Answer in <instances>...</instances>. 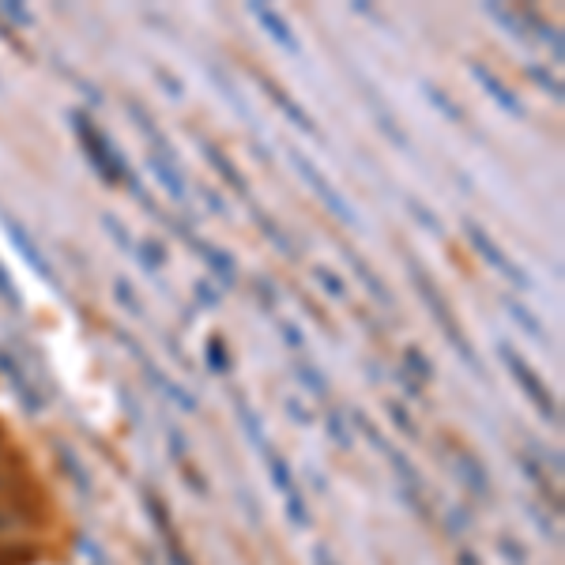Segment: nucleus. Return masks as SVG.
Returning <instances> with one entry per match:
<instances>
[{
  "label": "nucleus",
  "instance_id": "obj_20",
  "mask_svg": "<svg viewBox=\"0 0 565 565\" xmlns=\"http://www.w3.org/2000/svg\"><path fill=\"white\" fill-rule=\"evenodd\" d=\"M57 456H61V467L72 475L76 490H80V494H90V475H87V467L80 464V456H76L68 445H57Z\"/></svg>",
  "mask_w": 565,
  "mask_h": 565
},
{
  "label": "nucleus",
  "instance_id": "obj_3",
  "mask_svg": "<svg viewBox=\"0 0 565 565\" xmlns=\"http://www.w3.org/2000/svg\"><path fill=\"white\" fill-rule=\"evenodd\" d=\"M286 159H291V166L301 174V181H306V185L321 196V204H324V207H328V212H332L339 222H343V227H351V230L358 227V215H354V207L343 200V196H339V189H332V181H328V177L321 174V170L306 159V155H301L298 147H286Z\"/></svg>",
  "mask_w": 565,
  "mask_h": 565
},
{
  "label": "nucleus",
  "instance_id": "obj_8",
  "mask_svg": "<svg viewBox=\"0 0 565 565\" xmlns=\"http://www.w3.org/2000/svg\"><path fill=\"white\" fill-rule=\"evenodd\" d=\"M467 72L475 76V80L482 83V90H486V95H490V98H494V102H497V106H502L509 117H524V102H520L517 95H512V90H509L502 80H497V76H494L490 68H486L482 61H467Z\"/></svg>",
  "mask_w": 565,
  "mask_h": 565
},
{
  "label": "nucleus",
  "instance_id": "obj_39",
  "mask_svg": "<svg viewBox=\"0 0 565 565\" xmlns=\"http://www.w3.org/2000/svg\"><path fill=\"white\" fill-rule=\"evenodd\" d=\"M0 11H4V16H11L16 23H23V27H31V23H34V16H31V11L23 8V4H16V0H8V4H0Z\"/></svg>",
  "mask_w": 565,
  "mask_h": 565
},
{
  "label": "nucleus",
  "instance_id": "obj_44",
  "mask_svg": "<svg viewBox=\"0 0 565 565\" xmlns=\"http://www.w3.org/2000/svg\"><path fill=\"white\" fill-rule=\"evenodd\" d=\"M196 298H200V301H204L207 309H215V306H219V294H215V291H212V286H207L204 279L196 283Z\"/></svg>",
  "mask_w": 565,
  "mask_h": 565
},
{
  "label": "nucleus",
  "instance_id": "obj_25",
  "mask_svg": "<svg viewBox=\"0 0 565 565\" xmlns=\"http://www.w3.org/2000/svg\"><path fill=\"white\" fill-rule=\"evenodd\" d=\"M403 362H407V370H411L415 377H423V380H433V366H430V358L418 347H407L403 351Z\"/></svg>",
  "mask_w": 565,
  "mask_h": 565
},
{
  "label": "nucleus",
  "instance_id": "obj_45",
  "mask_svg": "<svg viewBox=\"0 0 565 565\" xmlns=\"http://www.w3.org/2000/svg\"><path fill=\"white\" fill-rule=\"evenodd\" d=\"M502 554L512 558V561H524V550H517V543H512V539H502Z\"/></svg>",
  "mask_w": 565,
  "mask_h": 565
},
{
  "label": "nucleus",
  "instance_id": "obj_5",
  "mask_svg": "<svg viewBox=\"0 0 565 565\" xmlns=\"http://www.w3.org/2000/svg\"><path fill=\"white\" fill-rule=\"evenodd\" d=\"M464 230H467V238H471V245H475V253H479V256L486 260V264H490V268H494L497 275H505V279H509L512 286H520V291H528V286H532V279H528V271L512 264V260H509V256L502 253V245H497V242L490 238V234H486V230L479 227L475 219H464Z\"/></svg>",
  "mask_w": 565,
  "mask_h": 565
},
{
  "label": "nucleus",
  "instance_id": "obj_15",
  "mask_svg": "<svg viewBox=\"0 0 565 565\" xmlns=\"http://www.w3.org/2000/svg\"><path fill=\"white\" fill-rule=\"evenodd\" d=\"M192 245H196V253L207 260V268L215 271V279H222V286H234V283H238V268H234V260L222 253V249L207 245V242H192Z\"/></svg>",
  "mask_w": 565,
  "mask_h": 565
},
{
  "label": "nucleus",
  "instance_id": "obj_41",
  "mask_svg": "<svg viewBox=\"0 0 565 565\" xmlns=\"http://www.w3.org/2000/svg\"><path fill=\"white\" fill-rule=\"evenodd\" d=\"M279 332L286 339V347H301V343H306V336H301L298 324H291V321H279Z\"/></svg>",
  "mask_w": 565,
  "mask_h": 565
},
{
  "label": "nucleus",
  "instance_id": "obj_9",
  "mask_svg": "<svg viewBox=\"0 0 565 565\" xmlns=\"http://www.w3.org/2000/svg\"><path fill=\"white\" fill-rule=\"evenodd\" d=\"M0 373L11 380V388L19 392V400H23V407H27V411H42V396H38V388L31 385V377L19 370V362L11 358L4 347H0Z\"/></svg>",
  "mask_w": 565,
  "mask_h": 565
},
{
  "label": "nucleus",
  "instance_id": "obj_21",
  "mask_svg": "<svg viewBox=\"0 0 565 565\" xmlns=\"http://www.w3.org/2000/svg\"><path fill=\"white\" fill-rule=\"evenodd\" d=\"M234 407H238V418H242V426H245V433H249V441H253L256 449L264 452V449H268V437H264V430H260V418H256V411H249L242 396H234Z\"/></svg>",
  "mask_w": 565,
  "mask_h": 565
},
{
  "label": "nucleus",
  "instance_id": "obj_13",
  "mask_svg": "<svg viewBox=\"0 0 565 565\" xmlns=\"http://www.w3.org/2000/svg\"><path fill=\"white\" fill-rule=\"evenodd\" d=\"M200 151H204V159H207V166H212L215 174H219L222 181H227V185H230L234 192H245V177H242V170L234 166V162L227 159V155H222V151L215 147V143H207V140H200Z\"/></svg>",
  "mask_w": 565,
  "mask_h": 565
},
{
  "label": "nucleus",
  "instance_id": "obj_40",
  "mask_svg": "<svg viewBox=\"0 0 565 565\" xmlns=\"http://www.w3.org/2000/svg\"><path fill=\"white\" fill-rule=\"evenodd\" d=\"M102 222H106V230L113 234L117 242H121V249H133V242H128V230L121 227V222H117V215H102Z\"/></svg>",
  "mask_w": 565,
  "mask_h": 565
},
{
  "label": "nucleus",
  "instance_id": "obj_37",
  "mask_svg": "<svg viewBox=\"0 0 565 565\" xmlns=\"http://www.w3.org/2000/svg\"><path fill=\"white\" fill-rule=\"evenodd\" d=\"M286 512H291L294 528H306V524H309V512H306V505H301V494L298 497H286Z\"/></svg>",
  "mask_w": 565,
  "mask_h": 565
},
{
  "label": "nucleus",
  "instance_id": "obj_11",
  "mask_svg": "<svg viewBox=\"0 0 565 565\" xmlns=\"http://www.w3.org/2000/svg\"><path fill=\"white\" fill-rule=\"evenodd\" d=\"M147 162H151V174L159 177V185H162L170 196H174L177 204H185V196H189V192H185V177H181L177 162H170V159H162V155H155V151H151V159H147Z\"/></svg>",
  "mask_w": 565,
  "mask_h": 565
},
{
  "label": "nucleus",
  "instance_id": "obj_31",
  "mask_svg": "<svg viewBox=\"0 0 565 565\" xmlns=\"http://www.w3.org/2000/svg\"><path fill=\"white\" fill-rule=\"evenodd\" d=\"M113 294H117V301H121V306L133 313V317H143V306H140V298L133 294V286H128L125 279H117L113 283Z\"/></svg>",
  "mask_w": 565,
  "mask_h": 565
},
{
  "label": "nucleus",
  "instance_id": "obj_16",
  "mask_svg": "<svg viewBox=\"0 0 565 565\" xmlns=\"http://www.w3.org/2000/svg\"><path fill=\"white\" fill-rule=\"evenodd\" d=\"M456 471H460V479H464L467 486H471V494H479V497H490V479H486V471H482V464L471 452H460L456 456Z\"/></svg>",
  "mask_w": 565,
  "mask_h": 565
},
{
  "label": "nucleus",
  "instance_id": "obj_19",
  "mask_svg": "<svg viewBox=\"0 0 565 565\" xmlns=\"http://www.w3.org/2000/svg\"><path fill=\"white\" fill-rule=\"evenodd\" d=\"M482 11L490 19H497L502 27L509 31V38H517V42H528V27L520 23V11H509V8H502V4H482Z\"/></svg>",
  "mask_w": 565,
  "mask_h": 565
},
{
  "label": "nucleus",
  "instance_id": "obj_29",
  "mask_svg": "<svg viewBox=\"0 0 565 565\" xmlns=\"http://www.w3.org/2000/svg\"><path fill=\"white\" fill-rule=\"evenodd\" d=\"M212 80H215V83L222 87V95H227V102H230V106L238 110V113L245 117V121H249V110H245V102L238 98V90H234V83L227 80V72H222V68H212Z\"/></svg>",
  "mask_w": 565,
  "mask_h": 565
},
{
  "label": "nucleus",
  "instance_id": "obj_26",
  "mask_svg": "<svg viewBox=\"0 0 565 565\" xmlns=\"http://www.w3.org/2000/svg\"><path fill=\"white\" fill-rule=\"evenodd\" d=\"M354 426H358V430H362V437H366V441H370V445H373V449H377V452H388V441H385V437H380V430L373 426V418H366L362 411H354Z\"/></svg>",
  "mask_w": 565,
  "mask_h": 565
},
{
  "label": "nucleus",
  "instance_id": "obj_30",
  "mask_svg": "<svg viewBox=\"0 0 565 565\" xmlns=\"http://www.w3.org/2000/svg\"><path fill=\"white\" fill-rule=\"evenodd\" d=\"M313 279H317V283H321L332 298H343V291H347L343 279H339V275H336L332 268H321V264H317V268H313Z\"/></svg>",
  "mask_w": 565,
  "mask_h": 565
},
{
  "label": "nucleus",
  "instance_id": "obj_2",
  "mask_svg": "<svg viewBox=\"0 0 565 565\" xmlns=\"http://www.w3.org/2000/svg\"><path fill=\"white\" fill-rule=\"evenodd\" d=\"M407 268H411V283H415V291L423 294V301L430 306V313L437 317V324H441V332H445V339L452 343V351L464 358L467 366H471V373H482V362H479V354H475V347L467 343V336H464V328L456 324V317H452V309H449V301H445V294L433 286V279L418 268V260L415 256H407Z\"/></svg>",
  "mask_w": 565,
  "mask_h": 565
},
{
  "label": "nucleus",
  "instance_id": "obj_47",
  "mask_svg": "<svg viewBox=\"0 0 565 565\" xmlns=\"http://www.w3.org/2000/svg\"><path fill=\"white\" fill-rule=\"evenodd\" d=\"M396 377H400V380H403V388H407V396H411V400H423V396H418V385H415V380H411V377H407V373H403V370H400V373H396Z\"/></svg>",
  "mask_w": 565,
  "mask_h": 565
},
{
  "label": "nucleus",
  "instance_id": "obj_32",
  "mask_svg": "<svg viewBox=\"0 0 565 565\" xmlns=\"http://www.w3.org/2000/svg\"><path fill=\"white\" fill-rule=\"evenodd\" d=\"M0 298L8 301V309H11V313H19V309H23V298H19V291H16V283H11V275L4 271V264H0Z\"/></svg>",
  "mask_w": 565,
  "mask_h": 565
},
{
  "label": "nucleus",
  "instance_id": "obj_7",
  "mask_svg": "<svg viewBox=\"0 0 565 565\" xmlns=\"http://www.w3.org/2000/svg\"><path fill=\"white\" fill-rule=\"evenodd\" d=\"M249 16H253V19L260 23V27L268 31V38H271L275 46H283L286 53H301V42L294 38L291 23H286L275 8H268V4H260V0H253V4H249Z\"/></svg>",
  "mask_w": 565,
  "mask_h": 565
},
{
  "label": "nucleus",
  "instance_id": "obj_1",
  "mask_svg": "<svg viewBox=\"0 0 565 565\" xmlns=\"http://www.w3.org/2000/svg\"><path fill=\"white\" fill-rule=\"evenodd\" d=\"M72 117V125H76V136H80V143H83V151H87V159H90V166L102 174V181L106 185H121V181H128V189H136L140 192V181H136V174L125 166V159L117 155V147L98 133L95 125H90V117L83 113V110H72L68 113Z\"/></svg>",
  "mask_w": 565,
  "mask_h": 565
},
{
  "label": "nucleus",
  "instance_id": "obj_38",
  "mask_svg": "<svg viewBox=\"0 0 565 565\" xmlns=\"http://www.w3.org/2000/svg\"><path fill=\"white\" fill-rule=\"evenodd\" d=\"M286 415H291L298 426H313V411H309V407H301V403H298L294 396L286 400Z\"/></svg>",
  "mask_w": 565,
  "mask_h": 565
},
{
  "label": "nucleus",
  "instance_id": "obj_22",
  "mask_svg": "<svg viewBox=\"0 0 565 565\" xmlns=\"http://www.w3.org/2000/svg\"><path fill=\"white\" fill-rule=\"evenodd\" d=\"M423 95H426V102H433V106H437V110H441L445 117H449L452 125H464V110H460V106H456V102H452L449 95H445L441 87H433V83H423Z\"/></svg>",
  "mask_w": 565,
  "mask_h": 565
},
{
  "label": "nucleus",
  "instance_id": "obj_4",
  "mask_svg": "<svg viewBox=\"0 0 565 565\" xmlns=\"http://www.w3.org/2000/svg\"><path fill=\"white\" fill-rule=\"evenodd\" d=\"M497 354H502V362L509 366L512 380H517V385L524 388V396H528V400L539 407V411H543V418H546V423H554V426H558V423H561V415H558V403H554V396H550V388L543 385V380H539V373H535L532 366L524 362V358H520V354L512 351L509 343H497Z\"/></svg>",
  "mask_w": 565,
  "mask_h": 565
},
{
  "label": "nucleus",
  "instance_id": "obj_28",
  "mask_svg": "<svg viewBox=\"0 0 565 565\" xmlns=\"http://www.w3.org/2000/svg\"><path fill=\"white\" fill-rule=\"evenodd\" d=\"M528 76H532V80L546 90L550 98H561V83H558V76H550V72L543 68V64H528Z\"/></svg>",
  "mask_w": 565,
  "mask_h": 565
},
{
  "label": "nucleus",
  "instance_id": "obj_12",
  "mask_svg": "<svg viewBox=\"0 0 565 565\" xmlns=\"http://www.w3.org/2000/svg\"><path fill=\"white\" fill-rule=\"evenodd\" d=\"M366 102H370V110H373V117H377V128H380V133H385L392 143H396V147L411 151V140L403 136V128L396 125V117L388 113V106H385V102L377 98V90H373V87H366Z\"/></svg>",
  "mask_w": 565,
  "mask_h": 565
},
{
  "label": "nucleus",
  "instance_id": "obj_18",
  "mask_svg": "<svg viewBox=\"0 0 565 565\" xmlns=\"http://www.w3.org/2000/svg\"><path fill=\"white\" fill-rule=\"evenodd\" d=\"M264 464H268V471H271V482L279 486L286 497H298V486H294V475H291V464H286V460L271 449V445L264 449Z\"/></svg>",
  "mask_w": 565,
  "mask_h": 565
},
{
  "label": "nucleus",
  "instance_id": "obj_23",
  "mask_svg": "<svg viewBox=\"0 0 565 565\" xmlns=\"http://www.w3.org/2000/svg\"><path fill=\"white\" fill-rule=\"evenodd\" d=\"M253 219H256V227H260V230H264V234H268V238L275 242V249H283V253H286V256H294V245H291V242H286V234H283L279 227H275V222H271V219H268L264 212H260V207H253Z\"/></svg>",
  "mask_w": 565,
  "mask_h": 565
},
{
  "label": "nucleus",
  "instance_id": "obj_42",
  "mask_svg": "<svg viewBox=\"0 0 565 565\" xmlns=\"http://www.w3.org/2000/svg\"><path fill=\"white\" fill-rule=\"evenodd\" d=\"M155 80H159L166 90H170V98H181V83L174 80V76H170L166 68H155Z\"/></svg>",
  "mask_w": 565,
  "mask_h": 565
},
{
  "label": "nucleus",
  "instance_id": "obj_36",
  "mask_svg": "<svg viewBox=\"0 0 565 565\" xmlns=\"http://www.w3.org/2000/svg\"><path fill=\"white\" fill-rule=\"evenodd\" d=\"M388 415H392V423H396V426L407 433V437H418V430H415V423H411V415H407L400 403H388Z\"/></svg>",
  "mask_w": 565,
  "mask_h": 565
},
{
  "label": "nucleus",
  "instance_id": "obj_34",
  "mask_svg": "<svg viewBox=\"0 0 565 565\" xmlns=\"http://www.w3.org/2000/svg\"><path fill=\"white\" fill-rule=\"evenodd\" d=\"M407 207H411V215H415L418 222H423V227H426V230H433V234H441V222H437V219H433V212H430V207H426V204H418V200H415V196H407Z\"/></svg>",
  "mask_w": 565,
  "mask_h": 565
},
{
  "label": "nucleus",
  "instance_id": "obj_35",
  "mask_svg": "<svg viewBox=\"0 0 565 565\" xmlns=\"http://www.w3.org/2000/svg\"><path fill=\"white\" fill-rule=\"evenodd\" d=\"M143 505H147L151 520H155V528L170 535V520H166V509H162V502H155V494H151V490H143Z\"/></svg>",
  "mask_w": 565,
  "mask_h": 565
},
{
  "label": "nucleus",
  "instance_id": "obj_27",
  "mask_svg": "<svg viewBox=\"0 0 565 565\" xmlns=\"http://www.w3.org/2000/svg\"><path fill=\"white\" fill-rule=\"evenodd\" d=\"M207 366H212L215 373H227L230 370V354H227V347H222L219 336L207 339Z\"/></svg>",
  "mask_w": 565,
  "mask_h": 565
},
{
  "label": "nucleus",
  "instance_id": "obj_10",
  "mask_svg": "<svg viewBox=\"0 0 565 565\" xmlns=\"http://www.w3.org/2000/svg\"><path fill=\"white\" fill-rule=\"evenodd\" d=\"M260 83H264V90L271 95V102H275V106H279L286 117H291V125H294V128H301V133H309V136H317V121H313V117H309L306 110H301L298 102H294L291 95H286V90H283L279 83H271L268 76H260Z\"/></svg>",
  "mask_w": 565,
  "mask_h": 565
},
{
  "label": "nucleus",
  "instance_id": "obj_33",
  "mask_svg": "<svg viewBox=\"0 0 565 565\" xmlns=\"http://www.w3.org/2000/svg\"><path fill=\"white\" fill-rule=\"evenodd\" d=\"M328 433H332L336 445L351 449V430H347V423H343V415H339V411H328Z\"/></svg>",
  "mask_w": 565,
  "mask_h": 565
},
{
  "label": "nucleus",
  "instance_id": "obj_43",
  "mask_svg": "<svg viewBox=\"0 0 565 565\" xmlns=\"http://www.w3.org/2000/svg\"><path fill=\"white\" fill-rule=\"evenodd\" d=\"M166 437H170V449H174V460H185V441H181L177 426H166Z\"/></svg>",
  "mask_w": 565,
  "mask_h": 565
},
{
  "label": "nucleus",
  "instance_id": "obj_6",
  "mask_svg": "<svg viewBox=\"0 0 565 565\" xmlns=\"http://www.w3.org/2000/svg\"><path fill=\"white\" fill-rule=\"evenodd\" d=\"M0 227H4V234L11 238V245H16V253H19L23 260H27V264H31L38 275H42V279H46L49 286H57V271H53V264L46 260V253H42V249L34 245V238L27 234V227H23V222H19L16 215H8V212L0 215Z\"/></svg>",
  "mask_w": 565,
  "mask_h": 565
},
{
  "label": "nucleus",
  "instance_id": "obj_46",
  "mask_svg": "<svg viewBox=\"0 0 565 565\" xmlns=\"http://www.w3.org/2000/svg\"><path fill=\"white\" fill-rule=\"evenodd\" d=\"M200 192L207 196V204H212V207H215V212H219V215H227V204H222V200H219V196H215L212 189H207V185H200Z\"/></svg>",
  "mask_w": 565,
  "mask_h": 565
},
{
  "label": "nucleus",
  "instance_id": "obj_24",
  "mask_svg": "<svg viewBox=\"0 0 565 565\" xmlns=\"http://www.w3.org/2000/svg\"><path fill=\"white\" fill-rule=\"evenodd\" d=\"M294 373H298V380H301L306 388H313V396H321V400L328 396V380L317 373V366H306V362H298V366H294Z\"/></svg>",
  "mask_w": 565,
  "mask_h": 565
},
{
  "label": "nucleus",
  "instance_id": "obj_17",
  "mask_svg": "<svg viewBox=\"0 0 565 565\" xmlns=\"http://www.w3.org/2000/svg\"><path fill=\"white\" fill-rule=\"evenodd\" d=\"M502 306H505V313H509V317L517 321V324L524 328V332H528V336L535 339V343H546V328H543V321H539V317H535V313H532L528 306H520V301H512V298H505Z\"/></svg>",
  "mask_w": 565,
  "mask_h": 565
},
{
  "label": "nucleus",
  "instance_id": "obj_14",
  "mask_svg": "<svg viewBox=\"0 0 565 565\" xmlns=\"http://www.w3.org/2000/svg\"><path fill=\"white\" fill-rule=\"evenodd\" d=\"M343 256H347V264H351L354 271H358V279H362L366 286H370V294H373V298L380 301V306H392V294H388V286L380 283V275H377V271H373L370 264H366V260H362L358 253H354L351 245H343Z\"/></svg>",
  "mask_w": 565,
  "mask_h": 565
}]
</instances>
